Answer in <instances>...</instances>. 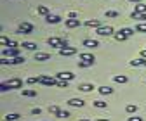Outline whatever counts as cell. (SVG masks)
<instances>
[{"label": "cell", "instance_id": "484cf974", "mask_svg": "<svg viewBox=\"0 0 146 121\" xmlns=\"http://www.w3.org/2000/svg\"><path fill=\"white\" fill-rule=\"evenodd\" d=\"M136 111H137V106H136V104H127V106H125V112L134 114Z\"/></svg>", "mask_w": 146, "mask_h": 121}, {"label": "cell", "instance_id": "8d00e7d4", "mask_svg": "<svg viewBox=\"0 0 146 121\" xmlns=\"http://www.w3.org/2000/svg\"><path fill=\"white\" fill-rule=\"evenodd\" d=\"M127 121H143V118L141 116H129V118H127Z\"/></svg>", "mask_w": 146, "mask_h": 121}, {"label": "cell", "instance_id": "1f68e13d", "mask_svg": "<svg viewBox=\"0 0 146 121\" xmlns=\"http://www.w3.org/2000/svg\"><path fill=\"white\" fill-rule=\"evenodd\" d=\"M134 29L136 31H141V33H146V23H137Z\"/></svg>", "mask_w": 146, "mask_h": 121}, {"label": "cell", "instance_id": "f6af8a7d", "mask_svg": "<svg viewBox=\"0 0 146 121\" xmlns=\"http://www.w3.org/2000/svg\"><path fill=\"white\" fill-rule=\"evenodd\" d=\"M78 121H90V119H87V118H82V119H78Z\"/></svg>", "mask_w": 146, "mask_h": 121}, {"label": "cell", "instance_id": "cb8c5ba5", "mask_svg": "<svg viewBox=\"0 0 146 121\" xmlns=\"http://www.w3.org/2000/svg\"><path fill=\"white\" fill-rule=\"evenodd\" d=\"M113 81L115 83H127V76L125 75H115L113 76Z\"/></svg>", "mask_w": 146, "mask_h": 121}, {"label": "cell", "instance_id": "b9f144b4", "mask_svg": "<svg viewBox=\"0 0 146 121\" xmlns=\"http://www.w3.org/2000/svg\"><path fill=\"white\" fill-rule=\"evenodd\" d=\"M141 57H144V59H146V48H143V50H141Z\"/></svg>", "mask_w": 146, "mask_h": 121}, {"label": "cell", "instance_id": "9c48e42d", "mask_svg": "<svg viewBox=\"0 0 146 121\" xmlns=\"http://www.w3.org/2000/svg\"><path fill=\"white\" fill-rule=\"evenodd\" d=\"M131 17L136 19L137 23H146V12H132Z\"/></svg>", "mask_w": 146, "mask_h": 121}, {"label": "cell", "instance_id": "7bdbcfd3", "mask_svg": "<svg viewBox=\"0 0 146 121\" xmlns=\"http://www.w3.org/2000/svg\"><path fill=\"white\" fill-rule=\"evenodd\" d=\"M96 121H110V119H108V118H106V119H104V118H98Z\"/></svg>", "mask_w": 146, "mask_h": 121}, {"label": "cell", "instance_id": "8fae6325", "mask_svg": "<svg viewBox=\"0 0 146 121\" xmlns=\"http://www.w3.org/2000/svg\"><path fill=\"white\" fill-rule=\"evenodd\" d=\"M84 100L82 99H70L68 100V106H71V107H84Z\"/></svg>", "mask_w": 146, "mask_h": 121}, {"label": "cell", "instance_id": "60d3db41", "mask_svg": "<svg viewBox=\"0 0 146 121\" xmlns=\"http://www.w3.org/2000/svg\"><path fill=\"white\" fill-rule=\"evenodd\" d=\"M0 90H2V92H7V86H5V83H2V85H0Z\"/></svg>", "mask_w": 146, "mask_h": 121}, {"label": "cell", "instance_id": "7402d4cb", "mask_svg": "<svg viewBox=\"0 0 146 121\" xmlns=\"http://www.w3.org/2000/svg\"><path fill=\"white\" fill-rule=\"evenodd\" d=\"M21 94L25 95V97H36V90H31V88H21Z\"/></svg>", "mask_w": 146, "mask_h": 121}, {"label": "cell", "instance_id": "d590c367", "mask_svg": "<svg viewBox=\"0 0 146 121\" xmlns=\"http://www.w3.org/2000/svg\"><path fill=\"white\" fill-rule=\"evenodd\" d=\"M120 16V12H117V10H106V17H118Z\"/></svg>", "mask_w": 146, "mask_h": 121}, {"label": "cell", "instance_id": "f35d334b", "mask_svg": "<svg viewBox=\"0 0 146 121\" xmlns=\"http://www.w3.org/2000/svg\"><path fill=\"white\" fill-rule=\"evenodd\" d=\"M31 112H33V114H40L42 109H40V107H35V109H31Z\"/></svg>", "mask_w": 146, "mask_h": 121}, {"label": "cell", "instance_id": "8992f818", "mask_svg": "<svg viewBox=\"0 0 146 121\" xmlns=\"http://www.w3.org/2000/svg\"><path fill=\"white\" fill-rule=\"evenodd\" d=\"M17 57V56H19V48H17V47H5L4 48V57Z\"/></svg>", "mask_w": 146, "mask_h": 121}, {"label": "cell", "instance_id": "d6986e66", "mask_svg": "<svg viewBox=\"0 0 146 121\" xmlns=\"http://www.w3.org/2000/svg\"><path fill=\"white\" fill-rule=\"evenodd\" d=\"M78 59H80V61H89V62H94V61H96V57H94L92 54H87V52L80 54V56H78Z\"/></svg>", "mask_w": 146, "mask_h": 121}, {"label": "cell", "instance_id": "f1b7e54d", "mask_svg": "<svg viewBox=\"0 0 146 121\" xmlns=\"http://www.w3.org/2000/svg\"><path fill=\"white\" fill-rule=\"evenodd\" d=\"M92 104H94V107H98V109H106L108 107V104L104 100H94Z\"/></svg>", "mask_w": 146, "mask_h": 121}, {"label": "cell", "instance_id": "3957f363", "mask_svg": "<svg viewBox=\"0 0 146 121\" xmlns=\"http://www.w3.org/2000/svg\"><path fill=\"white\" fill-rule=\"evenodd\" d=\"M5 86H7V90L21 88V86H23V81H21V78H11L9 81H5Z\"/></svg>", "mask_w": 146, "mask_h": 121}, {"label": "cell", "instance_id": "277c9868", "mask_svg": "<svg viewBox=\"0 0 146 121\" xmlns=\"http://www.w3.org/2000/svg\"><path fill=\"white\" fill-rule=\"evenodd\" d=\"M40 83H42V85H45V86H54V85H58V78L40 75Z\"/></svg>", "mask_w": 146, "mask_h": 121}, {"label": "cell", "instance_id": "4fadbf2b", "mask_svg": "<svg viewBox=\"0 0 146 121\" xmlns=\"http://www.w3.org/2000/svg\"><path fill=\"white\" fill-rule=\"evenodd\" d=\"M50 59V54L47 52H35V61H47Z\"/></svg>", "mask_w": 146, "mask_h": 121}, {"label": "cell", "instance_id": "4dcf8cb0", "mask_svg": "<svg viewBox=\"0 0 146 121\" xmlns=\"http://www.w3.org/2000/svg\"><path fill=\"white\" fill-rule=\"evenodd\" d=\"M26 83H28V85H35V83H40V76H30V78L26 80Z\"/></svg>", "mask_w": 146, "mask_h": 121}, {"label": "cell", "instance_id": "7c38bea8", "mask_svg": "<svg viewBox=\"0 0 146 121\" xmlns=\"http://www.w3.org/2000/svg\"><path fill=\"white\" fill-rule=\"evenodd\" d=\"M94 88H96V86L92 83H82V85H78V90L80 92H92Z\"/></svg>", "mask_w": 146, "mask_h": 121}, {"label": "cell", "instance_id": "d6a6232c", "mask_svg": "<svg viewBox=\"0 0 146 121\" xmlns=\"http://www.w3.org/2000/svg\"><path fill=\"white\" fill-rule=\"evenodd\" d=\"M120 31H122L123 35H127V37H132V35H134V31H136V29H132V28H122Z\"/></svg>", "mask_w": 146, "mask_h": 121}, {"label": "cell", "instance_id": "e575fe53", "mask_svg": "<svg viewBox=\"0 0 146 121\" xmlns=\"http://www.w3.org/2000/svg\"><path fill=\"white\" fill-rule=\"evenodd\" d=\"M68 83L70 81H66V80H58V85L56 86H59V88H68Z\"/></svg>", "mask_w": 146, "mask_h": 121}, {"label": "cell", "instance_id": "e0dca14e", "mask_svg": "<svg viewBox=\"0 0 146 121\" xmlns=\"http://www.w3.org/2000/svg\"><path fill=\"white\" fill-rule=\"evenodd\" d=\"M61 111H63V109H61L59 106H49V112H50L52 116H56V118L61 116Z\"/></svg>", "mask_w": 146, "mask_h": 121}, {"label": "cell", "instance_id": "ac0fdd59", "mask_svg": "<svg viewBox=\"0 0 146 121\" xmlns=\"http://www.w3.org/2000/svg\"><path fill=\"white\" fill-rule=\"evenodd\" d=\"M64 24H66V28H78L80 26V19H66Z\"/></svg>", "mask_w": 146, "mask_h": 121}, {"label": "cell", "instance_id": "ab89813d", "mask_svg": "<svg viewBox=\"0 0 146 121\" xmlns=\"http://www.w3.org/2000/svg\"><path fill=\"white\" fill-rule=\"evenodd\" d=\"M68 116H70L68 111H61V116H59V118H68Z\"/></svg>", "mask_w": 146, "mask_h": 121}, {"label": "cell", "instance_id": "836d02e7", "mask_svg": "<svg viewBox=\"0 0 146 121\" xmlns=\"http://www.w3.org/2000/svg\"><path fill=\"white\" fill-rule=\"evenodd\" d=\"M94 66V62H89V61H78V67H90Z\"/></svg>", "mask_w": 146, "mask_h": 121}, {"label": "cell", "instance_id": "83f0119b", "mask_svg": "<svg viewBox=\"0 0 146 121\" xmlns=\"http://www.w3.org/2000/svg\"><path fill=\"white\" fill-rule=\"evenodd\" d=\"M21 118V114H17V112H11V114H7L5 116V121H17Z\"/></svg>", "mask_w": 146, "mask_h": 121}, {"label": "cell", "instance_id": "9a60e30c", "mask_svg": "<svg viewBox=\"0 0 146 121\" xmlns=\"http://www.w3.org/2000/svg\"><path fill=\"white\" fill-rule=\"evenodd\" d=\"M82 45L87 47V48H96V47H99V42L98 40H84Z\"/></svg>", "mask_w": 146, "mask_h": 121}, {"label": "cell", "instance_id": "5b68a950", "mask_svg": "<svg viewBox=\"0 0 146 121\" xmlns=\"http://www.w3.org/2000/svg\"><path fill=\"white\" fill-rule=\"evenodd\" d=\"M17 33L31 35V33H33V24H30V23H21V24H19V29H17Z\"/></svg>", "mask_w": 146, "mask_h": 121}, {"label": "cell", "instance_id": "ee69618b", "mask_svg": "<svg viewBox=\"0 0 146 121\" xmlns=\"http://www.w3.org/2000/svg\"><path fill=\"white\" fill-rule=\"evenodd\" d=\"M129 2H136V4H139V2H143V0H129Z\"/></svg>", "mask_w": 146, "mask_h": 121}, {"label": "cell", "instance_id": "f546056e", "mask_svg": "<svg viewBox=\"0 0 146 121\" xmlns=\"http://www.w3.org/2000/svg\"><path fill=\"white\" fill-rule=\"evenodd\" d=\"M132 12H146V4H143V2L136 4V7H134Z\"/></svg>", "mask_w": 146, "mask_h": 121}, {"label": "cell", "instance_id": "7a4b0ae2", "mask_svg": "<svg viewBox=\"0 0 146 121\" xmlns=\"http://www.w3.org/2000/svg\"><path fill=\"white\" fill-rule=\"evenodd\" d=\"M96 33L99 35V37H111V35H115V29H113V26H101V28H98L96 29Z\"/></svg>", "mask_w": 146, "mask_h": 121}, {"label": "cell", "instance_id": "44dd1931", "mask_svg": "<svg viewBox=\"0 0 146 121\" xmlns=\"http://www.w3.org/2000/svg\"><path fill=\"white\" fill-rule=\"evenodd\" d=\"M36 12H38L40 16H44V17L50 14V12H49V7H45V5H38V7H36Z\"/></svg>", "mask_w": 146, "mask_h": 121}, {"label": "cell", "instance_id": "ba28073f", "mask_svg": "<svg viewBox=\"0 0 146 121\" xmlns=\"http://www.w3.org/2000/svg\"><path fill=\"white\" fill-rule=\"evenodd\" d=\"M56 78H58V80H66V81H71L73 78H75V75H73L71 71H61V73H58V75H56Z\"/></svg>", "mask_w": 146, "mask_h": 121}, {"label": "cell", "instance_id": "30bf717a", "mask_svg": "<svg viewBox=\"0 0 146 121\" xmlns=\"http://www.w3.org/2000/svg\"><path fill=\"white\" fill-rule=\"evenodd\" d=\"M45 21H47L49 24H58V23L61 21V17L56 16V14H49V16H45Z\"/></svg>", "mask_w": 146, "mask_h": 121}, {"label": "cell", "instance_id": "6da1fadb", "mask_svg": "<svg viewBox=\"0 0 146 121\" xmlns=\"http://www.w3.org/2000/svg\"><path fill=\"white\" fill-rule=\"evenodd\" d=\"M47 43H49L50 47H54V48H64V47H68L66 42H64L63 38H59V37H50V38L47 40Z\"/></svg>", "mask_w": 146, "mask_h": 121}, {"label": "cell", "instance_id": "d4e9b609", "mask_svg": "<svg viewBox=\"0 0 146 121\" xmlns=\"http://www.w3.org/2000/svg\"><path fill=\"white\" fill-rule=\"evenodd\" d=\"M9 64H25V57H21V56L12 57V59H9Z\"/></svg>", "mask_w": 146, "mask_h": 121}, {"label": "cell", "instance_id": "5bb4252c", "mask_svg": "<svg viewBox=\"0 0 146 121\" xmlns=\"http://www.w3.org/2000/svg\"><path fill=\"white\" fill-rule=\"evenodd\" d=\"M85 26H89V28H101L103 24H101V21L99 19H89V21H85Z\"/></svg>", "mask_w": 146, "mask_h": 121}, {"label": "cell", "instance_id": "ffe728a7", "mask_svg": "<svg viewBox=\"0 0 146 121\" xmlns=\"http://www.w3.org/2000/svg\"><path fill=\"white\" fill-rule=\"evenodd\" d=\"M21 47L26 48V50H36V48H38V47H36V43H33V42H23Z\"/></svg>", "mask_w": 146, "mask_h": 121}, {"label": "cell", "instance_id": "2e32d148", "mask_svg": "<svg viewBox=\"0 0 146 121\" xmlns=\"http://www.w3.org/2000/svg\"><path fill=\"white\" fill-rule=\"evenodd\" d=\"M98 92L101 94V95H110V94H113V88L111 86H98Z\"/></svg>", "mask_w": 146, "mask_h": 121}, {"label": "cell", "instance_id": "52a82bcc", "mask_svg": "<svg viewBox=\"0 0 146 121\" xmlns=\"http://www.w3.org/2000/svg\"><path fill=\"white\" fill-rule=\"evenodd\" d=\"M75 54H77V48H73V47H64V48H59V56H63V57L75 56Z\"/></svg>", "mask_w": 146, "mask_h": 121}, {"label": "cell", "instance_id": "4316f807", "mask_svg": "<svg viewBox=\"0 0 146 121\" xmlns=\"http://www.w3.org/2000/svg\"><path fill=\"white\" fill-rule=\"evenodd\" d=\"M113 37H115V40H117V42H125L127 38H129V37H127V35H123L122 31H118V33H115V35H113Z\"/></svg>", "mask_w": 146, "mask_h": 121}, {"label": "cell", "instance_id": "603a6c76", "mask_svg": "<svg viewBox=\"0 0 146 121\" xmlns=\"http://www.w3.org/2000/svg\"><path fill=\"white\" fill-rule=\"evenodd\" d=\"M131 66H146V59H144V57L132 59V61H131Z\"/></svg>", "mask_w": 146, "mask_h": 121}, {"label": "cell", "instance_id": "74e56055", "mask_svg": "<svg viewBox=\"0 0 146 121\" xmlns=\"http://www.w3.org/2000/svg\"><path fill=\"white\" fill-rule=\"evenodd\" d=\"M77 17H78L77 12H70V14H68V19H77Z\"/></svg>", "mask_w": 146, "mask_h": 121}]
</instances>
